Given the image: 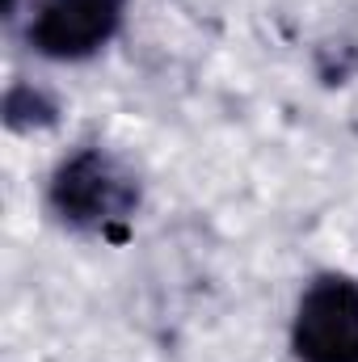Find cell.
I'll list each match as a JSON object with an SVG mask.
<instances>
[{"label": "cell", "mask_w": 358, "mask_h": 362, "mask_svg": "<svg viewBox=\"0 0 358 362\" xmlns=\"http://www.w3.org/2000/svg\"><path fill=\"white\" fill-rule=\"evenodd\" d=\"M127 0H30L25 42L55 64H81L114 42Z\"/></svg>", "instance_id": "obj_3"}, {"label": "cell", "mask_w": 358, "mask_h": 362, "mask_svg": "<svg viewBox=\"0 0 358 362\" xmlns=\"http://www.w3.org/2000/svg\"><path fill=\"white\" fill-rule=\"evenodd\" d=\"M47 202L59 223L93 236H114L139 206V181L105 148H81L51 173Z\"/></svg>", "instance_id": "obj_1"}, {"label": "cell", "mask_w": 358, "mask_h": 362, "mask_svg": "<svg viewBox=\"0 0 358 362\" xmlns=\"http://www.w3.org/2000/svg\"><path fill=\"white\" fill-rule=\"evenodd\" d=\"M291 350L299 362H358V278L316 274L291 316Z\"/></svg>", "instance_id": "obj_2"}]
</instances>
